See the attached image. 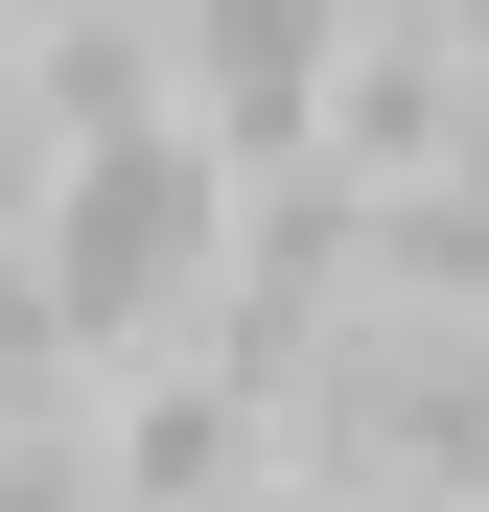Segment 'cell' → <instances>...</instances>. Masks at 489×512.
Listing matches in <instances>:
<instances>
[{"label": "cell", "instance_id": "cell-1", "mask_svg": "<svg viewBox=\"0 0 489 512\" xmlns=\"http://www.w3.org/2000/svg\"><path fill=\"white\" fill-rule=\"evenodd\" d=\"M210 256H233V163H210L187 117L47 140V187H24V280H47V326H70V373H140V350H187Z\"/></svg>", "mask_w": 489, "mask_h": 512}, {"label": "cell", "instance_id": "cell-2", "mask_svg": "<svg viewBox=\"0 0 489 512\" xmlns=\"http://www.w3.org/2000/svg\"><path fill=\"white\" fill-rule=\"evenodd\" d=\"M163 70H187V117L233 187L257 163H326V70H350V0H163Z\"/></svg>", "mask_w": 489, "mask_h": 512}, {"label": "cell", "instance_id": "cell-3", "mask_svg": "<svg viewBox=\"0 0 489 512\" xmlns=\"http://www.w3.org/2000/svg\"><path fill=\"white\" fill-rule=\"evenodd\" d=\"M257 419L280 396H233L210 350H140L94 396V466H117V512H257Z\"/></svg>", "mask_w": 489, "mask_h": 512}, {"label": "cell", "instance_id": "cell-4", "mask_svg": "<svg viewBox=\"0 0 489 512\" xmlns=\"http://www.w3.org/2000/svg\"><path fill=\"white\" fill-rule=\"evenodd\" d=\"M350 512H396V489H350Z\"/></svg>", "mask_w": 489, "mask_h": 512}]
</instances>
